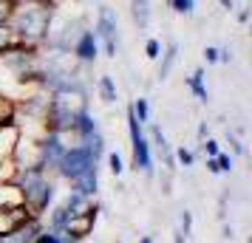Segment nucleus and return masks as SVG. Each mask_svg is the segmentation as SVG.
<instances>
[{"instance_id":"f257e3e1","label":"nucleus","mask_w":252,"mask_h":243,"mask_svg":"<svg viewBox=\"0 0 252 243\" xmlns=\"http://www.w3.org/2000/svg\"><path fill=\"white\" fill-rule=\"evenodd\" d=\"M51 17H54V9L51 6H37V3L17 0L14 3V12H12V20H9V28H12L14 40L20 46L40 48L46 43Z\"/></svg>"},{"instance_id":"f03ea898","label":"nucleus","mask_w":252,"mask_h":243,"mask_svg":"<svg viewBox=\"0 0 252 243\" xmlns=\"http://www.w3.org/2000/svg\"><path fill=\"white\" fill-rule=\"evenodd\" d=\"M14 184L23 195L26 207L34 218H43L54 201V181H51V173L43 170V167H26V170H17L14 175Z\"/></svg>"},{"instance_id":"7ed1b4c3","label":"nucleus","mask_w":252,"mask_h":243,"mask_svg":"<svg viewBox=\"0 0 252 243\" xmlns=\"http://www.w3.org/2000/svg\"><path fill=\"white\" fill-rule=\"evenodd\" d=\"M32 218L34 215L29 212L17 184L14 181H3L0 184V235H12L20 226H26Z\"/></svg>"},{"instance_id":"20e7f679","label":"nucleus","mask_w":252,"mask_h":243,"mask_svg":"<svg viewBox=\"0 0 252 243\" xmlns=\"http://www.w3.org/2000/svg\"><path fill=\"white\" fill-rule=\"evenodd\" d=\"M96 164H99V162L88 153V147H85L82 141H77V144H68V147H65L63 159H60L57 167H54V175H60L63 181L74 184V181L82 178L88 170H96Z\"/></svg>"},{"instance_id":"39448f33","label":"nucleus","mask_w":252,"mask_h":243,"mask_svg":"<svg viewBox=\"0 0 252 243\" xmlns=\"http://www.w3.org/2000/svg\"><path fill=\"white\" fill-rule=\"evenodd\" d=\"M127 133H130V147H133V167L145 175H153V150H150V141L142 125L130 113V108H127Z\"/></svg>"},{"instance_id":"423d86ee","label":"nucleus","mask_w":252,"mask_h":243,"mask_svg":"<svg viewBox=\"0 0 252 243\" xmlns=\"http://www.w3.org/2000/svg\"><path fill=\"white\" fill-rule=\"evenodd\" d=\"M94 34H96V40L102 43L105 48V57H116V48H119V23H116V14L108 9V6H102L99 9V14H96V26H94Z\"/></svg>"},{"instance_id":"0eeeda50","label":"nucleus","mask_w":252,"mask_h":243,"mask_svg":"<svg viewBox=\"0 0 252 243\" xmlns=\"http://www.w3.org/2000/svg\"><path fill=\"white\" fill-rule=\"evenodd\" d=\"M96 218H99V207H96V204H94L85 215H74V218L68 220V226L63 229V241L65 243L85 241V238L94 232V226H96Z\"/></svg>"},{"instance_id":"6e6552de","label":"nucleus","mask_w":252,"mask_h":243,"mask_svg":"<svg viewBox=\"0 0 252 243\" xmlns=\"http://www.w3.org/2000/svg\"><path fill=\"white\" fill-rule=\"evenodd\" d=\"M65 136H57V133H43L40 136V164H43V170L48 173H54V167L57 162L63 159V153H65Z\"/></svg>"},{"instance_id":"1a4fd4ad","label":"nucleus","mask_w":252,"mask_h":243,"mask_svg":"<svg viewBox=\"0 0 252 243\" xmlns=\"http://www.w3.org/2000/svg\"><path fill=\"white\" fill-rule=\"evenodd\" d=\"M96 54H99V40L94 34V28H88V31H82L80 40L74 43L71 57L77 59V62H82V65H94V62H96Z\"/></svg>"},{"instance_id":"9d476101","label":"nucleus","mask_w":252,"mask_h":243,"mask_svg":"<svg viewBox=\"0 0 252 243\" xmlns=\"http://www.w3.org/2000/svg\"><path fill=\"white\" fill-rule=\"evenodd\" d=\"M150 139H153V150H156V156H159L161 162H164V170L170 173V170H176V159H173V150L170 144H167V136H164V130L159 128V125H150Z\"/></svg>"},{"instance_id":"9b49d317","label":"nucleus","mask_w":252,"mask_h":243,"mask_svg":"<svg viewBox=\"0 0 252 243\" xmlns=\"http://www.w3.org/2000/svg\"><path fill=\"white\" fill-rule=\"evenodd\" d=\"M176 59H179V46H176V43H167V48H161L159 68H156V77H159V80H167V77H170Z\"/></svg>"},{"instance_id":"f8f14e48","label":"nucleus","mask_w":252,"mask_h":243,"mask_svg":"<svg viewBox=\"0 0 252 243\" xmlns=\"http://www.w3.org/2000/svg\"><path fill=\"white\" fill-rule=\"evenodd\" d=\"M63 207L68 209L71 218H74V215H85V212L94 207V198H85V195H80V192L68 189V195H65V201H63Z\"/></svg>"},{"instance_id":"ddd939ff","label":"nucleus","mask_w":252,"mask_h":243,"mask_svg":"<svg viewBox=\"0 0 252 243\" xmlns=\"http://www.w3.org/2000/svg\"><path fill=\"white\" fill-rule=\"evenodd\" d=\"M68 220H71L68 209L63 207V204H57V207L48 212V226H46V229H48V232H57V235H63V229L68 226Z\"/></svg>"},{"instance_id":"4468645a","label":"nucleus","mask_w":252,"mask_h":243,"mask_svg":"<svg viewBox=\"0 0 252 243\" xmlns=\"http://www.w3.org/2000/svg\"><path fill=\"white\" fill-rule=\"evenodd\" d=\"M96 88H99V96H102L105 105H114L119 102V91H116V82L111 74H102L99 80H96Z\"/></svg>"},{"instance_id":"2eb2a0df","label":"nucleus","mask_w":252,"mask_h":243,"mask_svg":"<svg viewBox=\"0 0 252 243\" xmlns=\"http://www.w3.org/2000/svg\"><path fill=\"white\" fill-rule=\"evenodd\" d=\"M130 12H133V23L139 28L150 26V0H130Z\"/></svg>"},{"instance_id":"dca6fc26","label":"nucleus","mask_w":252,"mask_h":243,"mask_svg":"<svg viewBox=\"0 0 252 243\" xmlns=\"http://www.w3.org/2000/svg\"><path fill=\"white\" fill-rule=\"evenodd\" d=\"M187 88L195 93V99H198V102H207V99H210L207 85H204V71H201V68L193 71V77H187Z\"/></svg>"},{"instance_id":"f3484780","label":"nucleus","mask_w":252,"mask_h":243,"mask_svg":"<svg viewBox=\"0 0 252 243\" xmlns=\"http://www.w3.org/2000/svg\"><path fill=\"white\" fill-rule=\"evenodd\" d=\"M130 113H133V119H136L142 128H145V125H150V105H148V99H145V96L133 99V105H130Z\"/></svg>"},{"instance_id":"a211bd4d","label":"nucleus","mask_w":252,"mask_h":243,"mask_svg":"<svg viewBox=\"0 0 252 243\" xmlns=\"http://www.w3.org/2000/svg\"><path fill=\"white\" fill-rule=\"evenodd\" d=\"M3 125H17V113H14V102L6 96H0V128Z\"/></svg>"},{"instance_id":"6ab92c4d","label":"nucleus","mask_w":252,"mask_h":243,"mask_svg":"<svg viewBox=\"0 0 252 243\" xmlns=\"http://www.w3.org/2000/svg\"><path fill=\"white\" fill-rule=\"evenodd\" d=\"M105 159H108V170H111L114 175L125 173V162H122V156H119L116 150H108V153H105Z\"/></svg>"},{"instance_id":"aec40b11","label":"nucleus","mask_w":252,"mask_h":243,"mask_svg":"<svg viewBox=\"0 0 252 243\" xmlns=\"http://www.w3.org/2000/svg\"><path fill=\"white\" fill-rule=\"evenodd\" d=\"M179 235L182 238H190V232H193V212H187V209H182L179 212Z\"/></svg>"},{"instance_id":"412c9836","label":"nucleus","mask_w":252,"mask_h":243,"mask_svg":"<svg viewBox=\"0 0 252 243\" xmlns=\"http://www.w3.org/2000/svg\"><path fill=\"white\" fill-rule=\"evenodd\" d=\"M173 159H176V164H182V167H193L195 153L190 147H179V150H173Z\"/></svg>"},{"instance_id":"4be33fe9","label":"nucleus","mask_w":252,"mask_h":243,"mask_svg":"<svg viewBox=\"0 0 252 243\" xmlns=\"http://www.w3.org/2000/svg\"><path fill=\"white\" fill-rule=\"evenodd\" d=\"M170 9L176 14H193L195 12V0H167Z\"/></svg>"},{"instance_id":"5701e85b","label":"nucleus","mask_w":252,"mask_h":243,"mask_svg":"<svg viewBox=\"0 0 252 243\" xmlns=\"http://www.w3.org/2000/svg\"><path fill=\"white\" fill-rule=\"evenodd\" d=\"M14 3H17V0H0V26H9L12 12H14Z\"/></svg>"},{"instance_id":"b1692460","label":"nucleus","mask_w":252,"mask_h":243,"mask_svg":"<svg viewBox=\"0 0 252 243\" xmlns=\"http://www.w3.org/2000/svg\"><path fill=\"white\" fill-rule=\"evenodd\" d=\"M12 46H17L12 28H9V26H0V51H3V48H12Z\"/></svg>"},{"instance_id":"393cba45","label":"nucleus","mask_w":252,"mask_h":243,"mask_svg":"<svg viewBox=\"0 0 252 243\" xmlns=\"http://www.w3.org/2000/svg\"><path fill=\"white\" fill-rule=\"evenodd\" d=\"M145 54H148V59H159L161 57V43L156 40V37H150L148 43H145Z\"/></svg>"},{"instance_id":"a878e982","label":"nucleus","mask_w":252,"mask_h":243,"mask_svg":"<svg viewBox=\"0 0 252 243\" xmlns=\"http://www.w3.org/2000/svg\"><path fill=\"white\" fill-rule=\"evenodd\" d=\"M34 243H65V241H63V235H57V232H48L46 226H43V232L34 238Z\"/></svg>"},{"instance_id":"bb28decb","label":"nucleus","mask_w":252,"mask_h":243,"mask_svg":"<svg viewBox=\"0 0 252 243\" xmlns=\"http://www.w3.org/2000/svg\"><path fill=\"white\" fill-rule=\"evenodd\" d=\"M227 141L232 144V150H235V156H247V144L238 139V133H232V130H227Z\"/></svg>"},{"instance_id":"cd10ccee","label":"nucleus","mask_w":252,"mask_h":243,"mask_svg":"<svg viewBox=\"0 0 252 243\" xmlns=\"http://www.w3.org/2000/svg\"><path fill=\"white\" fill-rule=\"evenodd\" d=\"M216 162H218V173H229V170H232V164H235V159H232L229 153H218Z\"/></svg>"},{"instance_id":"c85d7f7f","label":"nucleus","mask_w":252,"mask_h":243,"mask_svg":"<svg viewBox=\"0 0 252 243\" xmlns=\"http://www.w3.org/2000/svg\"><path fill=\"white\" fill-rule=\"evenodd\" d=\"M201 147H204V159H216L218 153H221V147H218L216 139H204L201 141Z\"/></svg>"},{"instance_id":"c756f323","label":"nucleus","mask_w":252,"mask_h":243,"mask_svg":"<svg viewBox=\"0 0 252 243\" xmlns=\"http://www.w3.org/2000/svg\"><path fill=\"white\" fill-rule=\"evenodd\" d=\"M204 59H207V65L218 62V48H216V46H207V48H204Z\"/></svg>"},{"instance_id":"7c9ffc66","label":"nucleus","mask_w":252,"mask_h":243,"mask_svg":"<svg viewBox=\"0 0 252 243\" xmlns=\"http://www.w3.org/2000/svg\"><path fill=\"white\" fill-rule=\"evenodd\" d=\"M23 3H37V6H51V9H57L60 0H23Z\"/></svg>"},{"instance_id":"2f4dec72","label":"nucleus","mask_w":252,"mask_h":243,"mask_svg":"<svg viewBox=\"0 0 252 243\" xmlns=\"http://www.w3.org/2000/svg\"><path fill=\"white\" fill-rule=\"evenodd\" d=\"M204 167H207V173L218 175V162H216V159H204Z\"/></svg>"},{"instance_id":"473e14b6","label":"nucleus","mask_w":252,"mask_h":243,"mask_svg":"<svg viewBox=\"0 0 252 243\" xmlns=\"http://www.w3.org/2000/svg\"><path fill=\"white\" fill-rule=\"evenodd\" d=\"M232 54H229V48H218V62H229Z\"/></svg>"},{"instance_id":"72a5a7b5","label":"nucleus","mask_w":252,"mask_h":243,"mask_svg":"<svg viewBox=\"0 0 252 243\" xmlns=\"http://www.w3.org/2000/svg\"><path fill=\"white\" fill-rule=\"evenodd\" d=\"M198 139H201V141L210 139V128H207V122H201V125H198Z\"/></svg>"},{"instance_id":"f704fd0d","label":"nucleus","mask_w":252,"mask_h":243,"mask_svg":"<svg viewBox=\"0 0 252 243\" xmlns=\"http://www.w3.org/2000/svg\"><path fill=\"white\" fill-rule=\"evenodd\" d=\"M238 23H250V9H241L238 12Z\"/></svg>"},{"instance_id":"c9c22d12","label":"nucleus","mask_w":252,"mask_h":243,"mask_svg":"<svg viewBox=\"0 0 252 243\" xmlns=\"http://www.w3.org/2000/svg\"><path fill=\"white\" fill-rule=\"evenodd\" d=\"M218 3H221L224 9H235V0H218Z\"/></svg>"},{"instance_id":"e433bc0d","label":"nucleus","mask_w":252,"mask_h":243,"mask_svg":"<svg viewBox=\"0 0 252 243\" xmlns=\"http://www.w3.org/2000/svg\"><path fill=\"white\" fill-rule=\"evenodd\" d=\"M173 243H187V238H182V235L176 232V235H173Z\"/></svg>"},{"instance_id":"4c0bfd02","label":"nucleus","mask_w":252,"mask_h":243,"mask_svg":"<svg viewBox=\"0 0 252 243\" xmlns=\"http://www.w3.org/2000/svg\"><path fill=\"white\" fill-rule=\"evenodd\" d=\"M139 243H153V238H150V235H145V238H142Z\"/></svg>"}]
</instances>
